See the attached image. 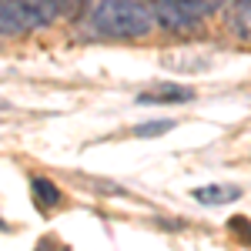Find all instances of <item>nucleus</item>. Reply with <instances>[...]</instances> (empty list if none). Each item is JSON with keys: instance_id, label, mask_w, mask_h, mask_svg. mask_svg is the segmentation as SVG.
Here are the masks:
<instances>
[{"instance_id": "1", "label": "nucleus", "mask_w": 251, "mask_h": 251, "mask_svg": "<svg viewBox=\"0 0 251 251\" xmlns=\"http://www.w3.org/2000/svg\"><path fill=\"white\" fill-rule=\"evenodd\" d=\"M94 27L104 37H117V40H134V37H148L154 30V10L141 0H100L94 7Z\"/></svg>"}, {"instance_id": "4", "label": "nucleus", "mask_w": 251, "mask_h": 251, "mask_svg": "<svg viewBox=\"0 0 251 251\" xmlns=\"http://www.w3.org/2000/svg\"><path fill=\"white\" fill-rule=\"evenodd\" d=\"M194 91L191 87H177V84H161V87H151L137 97L141 104H174V100H191Z\"/></svg>"}, {"instance_id": "10", "label": "nucleus", "mask_w": 251, "mask_h": 251, "mask_svg": "<svg viewBox=\"0 0 251 251\" xmlns=\"http://www.w3.org/2000/svg\"><path fill=\"white\" fill-rule=\"evenodd\" d=\"M231 228H234V231H245V245H251V225L245 221V218H234Z\"/></svg>"}, {"instance_id": "9", "label": "nucleus", "mask_w": 251, "mask_h": 251, "mask_svg": "<svg viewBox=\"0 0 251 251\" xmlns=\"http://www.w3.org/2000/svg\"><path fill=\"white\" fill-rule=\"evenodd\" d=\"M171 127H174V121H148V124H137L134 134L137 137H157V134H164V131H171Z\"/></svg>"}, {"instance_id": "3", "label": "nucleus", "mask_w": 251, "mask_h": 251, "mask_svg": "<svg viewBox=\"0 0 251 251\" xmlns=\"http://www.w3.org/2000/svg\"><path fill=\"white\" fill-rule=\"evenodd\" d=\"M151 10H154V20L161 27H168V30H188V27L201 24L211 14L214 3H208V0H157Z\"/></svg>"}, {"instance_id": "8", "label": "nucleus", "mask_w": 251, "mask_h": 251, "mask_svg": "<svg viewBox=\"0 0 251 251\" xmlns=\"http://www.w3.org/2000/svg\"><path fill=\"white\" fill-rule=\"evenodd\" d=\"M47 7H50V14L54 20L64 17V20H77L87 14V7H91V0H47Z\"/></svg>"}, {"instance_id": "7", "label": "nucleus", "mask_w": 251, "mask_h": 251, "mask_svg": "<svg viewBox=\"0 0 251 251\" xmlns=\"http://www.w3.org/2000/svg\"><path fill=\"white\" fill-rule=\"evenodd\" d=\"M34 201H37V208H44V211H50V208H57L60 204V188L54 184V181H47V177H34Z\"/></svg>"}, {"instance_id": "2", "label": "nucleus", "mask_w": 251, "mask_h": 251, "mask_svg": "<svg viewBox=\"0 0 251 251\" xmlns=\"http://www.w3.org/2000/svg\"><path fill=\"white\" fill-rule=\"evenodd\" d=\"M47 24H54L47 0H0V37H24Z\"/></svg>"}, {"instance_id": "6", "label": "nucleus", "mask_w": 251, "mask_h": 251, "mask_svg": "<svg viewBox=\"0 0 251 251\" xmlns=\"http://www.w3.org/2000/svg\"><path fill=\"white\" fill-rule=\"evenodd\" d=\"M228 27L238 40H251V0H238L228 10Z\"/></svg>"}, {"instance_id": "5", "label": "nucleus", "mask_w": 251, "mask_h": 251, "mask_svg": "<svg viewBox=\"0 0 251 251\" xmlns=\"http://www.w3.org/2000/svg\"><path fill=\"white\" fill-rule=\"evenodd\" d=\"M238 198H241V188H234V184L194 188V201H201V204H228V201H238Z\"/></svg>"}]
</instances>
